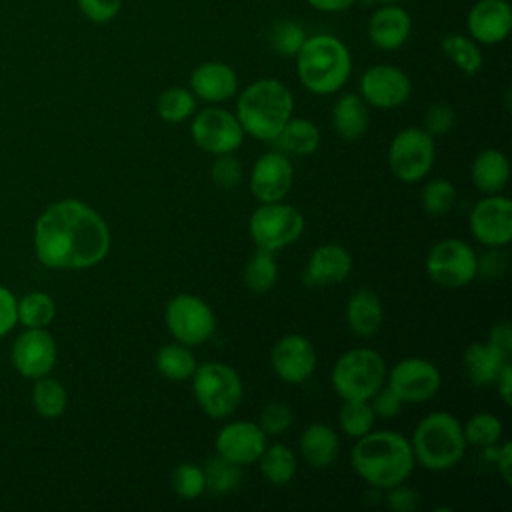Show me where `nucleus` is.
<instances>
[{
  "mask_svg": "<svg viewBox=\"0 0 512 512\" xmlns=\"http://www.w3.org/2000/svg\"><path fill=\"white\" fill-rule=\"evenodd\" d=\"M350 462L354 472L376 490L402 484L416 464L410 440L394 430H370L356 438Z\"/></svg>",
  "mask_w": 512,
  "mask_h": 512,
  "instance_id": "f03ea898",
  "label": "nucleus"
},
{
  "mask_svg": "<svg viewBox=\"0 0 512 512\" xmlns=\"http://www.w3.org/2000/svg\"><path fill=\"white\" fill-rule=\"evenodd\" d=\"M354 2L356 0H308V4L320 12H342Z\"/></svg>",
  "mask_w": 512,
  "mask_h": 512,
  "instance_id": "6e6d98bb",
  "label": "nucleus"
},
{
  "mask_svg": "<svg viewBox=\"0 0 512 512\" xmlns=\"http://www.w3.org/2000/svg\"><path fill=\"white\" fill-rule=\"evenodd\" d=\"M466 446L460 420L444 410L426 414L410 438L414 460L432 472L454 468L464 458Z\"/></svg>",
  "mask_w": 512,
  "mask_h": 512,
  "instance_id": "39448f33",
  "label": "nucleus"
},
{
  "mask_svg": "<svg viewBox=\"0 0 512 512\" xmlns=\"http://www.w3.org/2000/svg\"><path fill=\"white\" fill-rule=\"evenodd\" d=\"M470 232L486 248H506L512 240V202L502 194H486L470 210Z\"/></svg>",
  "mask_w": 512,
  "mask_h": 512,
  "instance_id": "4468645a",
  "label": "nucleus"
},
{
  "mask_svg": "<svg viewBox=\"0 0 512 512\" xmlns=\"http://www.w3.org/2000/svg\"><path fill=\"white\" fill-rule=\"evenodd\" d=\"M294 58L302 86L320 96L338 92L352 72V58L346 44L332 34L306 36Z\"/></svg>",
  "mask_w": 512,
  "mask_h": 512,
  "instance_id": "20e7f679",
  "label": "nucleus"
},
{
  "mask_svg": "<svg viewBox=\"0 0 512 512\" xmlns=\"http://www.w3.org/2000/svg\"><path fill=\"white\" fill-rule=\"evenodd\" d=\"M466 444L478 446V448H492L502 438V422L492 412H476L472 414L466 424L462 426Z\"/></svg>",
  "mask_w": 512,
  "mask_h": 512,
  "instance_id": "c9c22d12",
  "label": "nucleus"
},
{
  "mask_svg": "<svg viewBox=\"0 0 512 512\" xmlns=\"http://www.w3.org/2000/svg\"><path fill=\"white\" fill-rule=\"evenodd\" d=\"M508 360L510 356L492 346L490 342H472L462 354L464 372L468 380L478 388L494 384L498 372Z\"/></svg>",
  "mask_w": 512,
  "mask_h": 512,
  "instance_id": "b1692460",
  "label": "nucleus"
},
{
  "mask_svg": "<svg viewBox=\"0 0 512 512\" xmlns=\"http://www.w3.org/2000/svg\"><path fill=\"white\" fill-rule=\"evenodd\" d=\"M472 184L484 194H500L510 180V162L496 148L482 150L470 166Z\"/></svg>",
  "mask_w": 512,
  "mask_h": 512,
  "instance_id": "a878e982",
  "label": "nucleus"
},
{
  "mask_svg": "<svg viewBox=\"0 0 512 512\" xmlns=\"http://www.w3.org/2000/svg\"><path fill=\"white\" fill-rule=\"evenodd\" d=\"M436 160L434 136L424 128L408 126L400 130L388 146V166L390 172L406 184H416L424 180Z\"/></svg>",
  "mask_w": 512,
  "mask_h": 512,
  "instance_id": "1a4fd4ad",
  "label": "nucleus"
},
{
  "mask_svg": "<svg viewBox=\"0 0 512 512\" xmlns=\"http://www.w3.org/2000/svg\"><path fill=\"white\" fill-rule=\"evenodd\" d=\"M488 342L510 356V352H512V326H510V322H506V320L496 322L488 332Z\"/></svg>",
  "mask_w": 512,
  "mask_h": 512,
  "instance_id": "603ef678",
  "label": "nucleus"
},
{
  "mask_svg": "<svg viewBox=\"0 0 512 512\" xmlns=\"http://www.w3.org/2000/svg\"><path fill=\"white\" fill-rule=\"evenodd\" d=\"M78 6L88 20L104 24L110 22L120 12L122 0H78Z\"/></svg>",
  "mask_w": 512,
  "mask_h": 512,
  "instance_id": "de8ad7c7",
  "label": "nucleus"
},
{
  "mask_svg": "<svg viewBox=\"0 0 512 512\" xmlns=\"http://www.w3.org/2000/svg\"><path fill=\"white\" fill-rule=\"evenodd\" d=\"M360 96L368 106L392 110L402 106L412 92V82L404 70L392 64H374L360 76Z\"/></svg>",
  "mask_w": 512,
  "mask_h": 512,
  "instance_id": "2eb2a0df",
  "label": "nucleus"
},
{
  "mask_svg": "<svg viewBox=\"0 0 512 512\" xmlns=\"http://www.w3.org/2000/svg\"><path fill=\"white\" fill-rule=\"evenodd\" d=\"M442 50L452 60V64L466 76H472L482 68V52H480L478 42L464 34L444 36Z\"/></svg>",
  "mask_w": 512,
  "mask_h": 512,
  "instance_id": "72a5a7b5",
  "label": "nucleus"
},
{
  "mask_svg": "<svg viewBox=\"0 0 512 512\" xmlns=\"http://www.w3.org/2000/svg\"><path fill=\"white\" fill-rule=\"evenodd\" d=\"M154 364L156 370L174 382H184L190 380L198 362L196 356L192 354L190 346L180 344V342H172V344H164L162 348H158L156 356H154Z\"/></svg>",
  "mask_w": 512,
  "mask_h": 512,
  "instance_id": "7c9ffc66",
  "label": "nucleus"
},
{
  "mask_svg": "<svg viewBox=\"0 0 512 512\" xmlns=\"http://www.w3.org/2000/svg\"><path fill=\"white\" fill-rule=\"evenodd\" d=\"M32 404L40 416L58 418L68 406V392L56 378H50L46 374L36 378V384L32 388Z\"/></svg>",
  "mask_w": 512,
  "mask_h": 512,
  "instance_id": "473e14b6",
  "label": "nucleus"
},
{
  "mask_svg": "<svg viewBox=\"0 0 512 512\" xmlns=\"http://www.w3.org/2000/svg\"><path fill=\"white\" fill-rule=\"evenodd\" d=\"M426 272L438 286L464 288L478 276V254L460 238H444L430 248Z\"/></svg>",
  "mask_w": 512,
  "mask_h": 512,
  "instance_id": "9b49d317",
  "label": "nucleus"
},
{
  "mask_svg": "<svg viewBox=\"0 0 512 512\" xmlns=\"http://www.w3.org/2000/svg\"><path fill=\"white\" fill-rule=\"evenodd\" d=\"M270 364L280 380L302 384L314 374L318 356L308 338L302 334H286L272 346Z\"/></svg>",
  "mask_w": 512,
  "mask_h": 512,
  "instance_id": "f3484780",
  "label": "nucleus"
},
{
  "mask_svg": "<svg viewBox=\"0 0 512 512\" xmlns=\"http://www.w3.org/2000/svg\"><path fill=\"white\" fill-rule=\"evenodd\" d=\"M108 250L110 228L106 220L82 200H58L34 224V252L48 268H92L108 256Z\"/></svg>",
  "mask_w": 512,
  "mask_h": 512,
  "instance_id": "f257e3e1",
  "label": "nucleus"
},
{
  "mask_svg": "<svg viewBox=\"0 0 512 512\" xmlns=\"http://www.w3.org/2000/svg\"><path fill=\"white\" fill-rule=\"evenodd\" d=\"M258 426L266 436H280L292 426V408L284 402H268L262 412Z\"/></svg>",
  "mask_w": 512,
  "mask_h": 512,
  "instance_id": "c03bdc74",
  "label": "nucleus"
},
{
  "mask_svg": "<svg viewBox=\"0 0 512 512\" xmlns=\"http://www.w3.org/2000/svg\"><path fill=\"white\" fill-rule=\"evenodd\" d=\"M386 380L404 404H422L432 400L442 384L436 364L414 356L396 362L386 372Z\"/></svg>",
  "mask_w": 512,
  "mask_h": 512,
  "instance_id": "ddd939ff",
  "label": "nucleus"
},
{
  "mask_svg": "<svg viewBox=\"0 0 512 512\" xmlns=\"http://www.w3.org/2000/svg\"><path fill=\"white\" fill-rule=\"evenodd\" d=\"M370 400H372L370 406L374 416H380V418H394L404 406L400 396L390 386H384V384L372 394Z\"/></svg>",
  "mask_w": 512,
  "mask_h": 512,
  "instance_id": "49530a36",
  "label": "nucleus"
},
{
  "mask_svg": "<svg viewBox=\"0 0 512 512\" xmlns=\"http://www.w3.org/2000/svg\"><path fill=\"white\" fill-rule=\"evenodd\" d=\"M300 454L312 468H328L338 452H340V438L332 426L324 422L310 424L300 434Z\"/></svg>",
  "mask_w": 512,
  "mask_h": 512,
  "instance_id": "bb28decb",
  "label": "nucleus"
},
{
  "mask_svg": "<svg viewBox=\"0 0 512 512\" xmlns=\"http://www.w3.org/2000/svg\"><path fill=\"white\" fill-rule=\"evenodd\" d=\"M56 316V304L46 292H30L18 300V322L26 328H46Z\"/></svg>",
  "mask_w": 512,
  "mask_h": 512,
  "instance_id": "4c0bfd02",
  "label": "nucleus"
},
{
  "mask_svg": "<svg viewBox=\"0 0 512 512\" xmlns=\"http://www.w3.org/2000/svg\"><path fill=\"white\" fill-rule=\"evenodd\" d=\"M294 182V166L280 150L264 152L252 166L248 186L252 196L262 202L284 200Z\"/></svg>",
  "mask_w": 512,
  "mask_h": 512,
  "instance_id": "dca6fc26",
  "label": "nucleus"
},
{
  "mask_svg": "<svg viewBox=\"0 0 512 512\" xmlns=\"http://www.w3.org/2000/svg\"><path fill=\"white\" fill-rule=\"evenodd\" d=\"M192 392L202 412L220 420L236 412L244 396V386L232 366L224 362H204L198 364L192 374Z\"/></svg>",
  "mask_w": 512,
  "mask_h": 512,
  "instance_id": "0eeeda50",
  "label": "nucleus"
},
{
  "mask_svg": "<svg viewBox=\"0 0 512 512\" xmlns=\"http://www.w3.org/2000/svg\"><path fill=\"white\" fill-rule=\"evenodd\" d=\"M372 2H380V4H400V2H406V0H372Z\"/></svg>",
  "mask_w": 512,
  "mask_h": 512,
  "instance_id": "4d7b16f0",
  "label": "nucleus"
},
{
  "mask_svg": "<svg viewBox=\"0 0 512 512\" xmlns=\"http://www.w3.org/2000/svg\"><path fill=\"white\" fill-rule=\"evenodd\" d=\"M292 112V92L276 78H260L248 84L236 100V118L244 134L260 142H274Z\"/></svg>",
  "mask_w": 512,
  "mask_h": 512,
  "instance_id": "7ed1b4c3",
  "label": "nucleus"
},
{
  "mask_svg": "<svg viewBox=\"0 0 512 512\" xmlns=\"http://www.w3.org/2000/svg\"><path fill=\"white\" fill-rule=\"evenodd\" d=\"M506 266H508V258L502 248H488V252H484L478 258V274L484 278L500 276L506 270Z\"/></svg>",
  "mask_w": 512,
  "mask_h": 512,
  "instance_id": "8fccbe9b",
  "label": "nucleus"
},
{
  "mask_svg": "<svg viewBox=\"0 0 512 512\" xmlns=\"http://www.w3.org/2000/svg\"><path fill=\"white\" fill-rule=\"evenodd\" d=\"M346 324L348 328L362 338L374 336L384 320V308L376 292L368 288L356 290L346 302Z\"/></svg>",
  "mask_w": 512,
  "mask_h": 512,
  "instance_id": "393cba45",
  "label": "nucleus"
},
{
  "mask_svg": "<svg viewBox=\"0 0 512 512\" xmlns=\"http://www.w3.org/2000/svg\"><path fill=\"white\" fill-rule=\"evenodd\" d=\"M256 462L260 464V474L272 486L290 484L292 478L296 476V468H298L294 452L280 442L266 444V448L262 450V454Z\"/></svg>",
  "mask_w": 512,
  "mask_h": 512,
  "instance_id": "c756f323",
  "label": "nucleus"
},
{
  "mask_svg": "<svg viewBox=\"0 0 512 512\" xmlns=\"http://www.w3.org/2000/svg\"><path fill=\"white\" fill-rule=\"evenodd\" d=\"M196 110V98L192 90L182 88V86H172L166 88L156 102V112L164 122L178 124L188 120Z\"/></svg>",
  "mask_w": 512,
  "mask_h": 512,
  "instance_id": "f704fd0d",
  "label": "nucleus"
},
{
  "mask_svg": "<svg viewBox=\"0 0 512 512\" xmlns=\"http://www.w3.org/2000/svg\"><path fill=\"white\" fill-rule=\"evenodd\" d=\"M420 202H422V208L426 214L444 216L454 208L456 186L446 178H432L422 188Z\"/></svg>",
  "mask_w": 512,
  "mask_h": 512,
  "instance_id": "ea45409f",
  "label": "nucleus"
},
{
  "mask_svg": "<svg viewBox=\"0 0 512 512\" xmlns=\"http://www.w3.org/2000/svg\"><path fill=\"white\" fill-rule=\"evenodd\" d=\"M242 176H244V170L240 160L234 156V152L218 154L210 166V178L222 190L236 188L242 182Z\"/></svg>",
  "mask_w": 512,
  "mask_h": 512,
  "instance_id": "37998d69",
  "label": "nucleus"
},
{
  "mask_svg": "<svg viewBox=\"0 0 512 512\" xmlns=\"http://www.w3.org/2000/svg\"><path fill=\"white\" fill-rule=\"evenodd\" d=\"M304 216L302 212L286 204L278 202H262L248 218V234L256 248L278 252L290 244H294L304 232Z\"/></svg>",
  "mask_w": 512,
  "mask_h": 512,
  "instance_id": "6e6552de",
  "label": "nucleus"
},
{
  "mask_svg": "<svg viewBox=\"0 0 512 512\" xmlns=\"http://www.w3.org/2000/svg\"><path fill=\"white\" fill-rule=\"evenodd\" d=\"M170 336L186 346L206 344L216 332V316L206 300L194 294H176L164 308Z\"/></svg>",
  "mask_w": 512,
  "mask_h": 512,
  "instance_id": "9d476101",
  "label": "nucleus"
},
{
  "mask_svg": "<svg viewBox=\"0 0 512 512\" xmlns=\"http://www.w3.org/2000/svg\"><path fill=\"white\" fill-rule=\"evenodd\" d=\"M276 146L284 154L292 156H310L320 146V130L312 120L290 118L280 134L274 138Z\"/></svg>",
  "mask_w": 512,
  "mask_h": 512,
  "instance_id": "c85d7f7f",
  "label": "nucleus"
},
{
  "mask_svg": "<svg viewBox=\"0 0 512 512\" xmlns=\"http://www.w3.org/2000/svg\"><path fill=\"white\" fill-rule=\"evenodd\" d=\"M352 272L350 252L334 242L316 246L304 268V282L308 286H334L348 278Z\"/></svg>",
  "mask_w": 512,
  "mask_h": 512,
  "instance_id": "aec40b11",
  "label": "nucleus"
},
{
  "mask_svg": "<svg viewBox=\"0 0 512 512\" xmlns=\"http://www.w3.org/2000/svg\"><path fill=\"white\" fill-rule=\"evenodd\" d=\"M190 90L208 104H220L238 92V76L234 68L224 62H202L190 74Z\"/></svg>",
  "mask_w": 512,
  "mask_h": 512,
  "instance_id": "4be33fe9",
  "label": "nucleus"
},
{
  "mask_svg": "<svg viewBox=\"0 0 512 512\" xmlns=\"http://www.w3.org/2000/svg\"><path fill=\"white\" fill-rule=\"evenodd\" d=\"M202 470H204L206 490L216 494V496L232 492L242 480L240 466L222 458V456H218V454L214 458H210Z\"/></svg>",
  "mask_w": 512,
  "mask_h": 512,
  "instance_id": "e433bc0d",
  "label": "nucleus"
},
{
  "mask_svg": "<svg viewBox=\"0 0 512 512\" xmlns=\"http://www.w3.org/2000/svg\"><path fill=\"white\" fill-rule=\"evenodd\" d=\"M242 278L244 284L256 294L270 292L278 282V262L274 258V252L256 248V252L248 258L244 266Z\"/></svg>",
  "mask_w": 512,
  "mask_h": 512,
  "instance_id": "2f4dec72",
  "label": "nucleus"
},
{
  "mask_svg": "<svg viewBox=\"0 0 512 512\" xmlns=\"http://www.w3.org/2000/svg\"><path fill=\"white\" fill-rule=\"evenodd\" d=\"M170 486L178 498L196 500L206 492L204 470L192 462H182L172 470Z\"/></svg>",
  "mask_w": 512,
  "mask_h": 512,
  "instance_id": "a19ab883",
  "label": "nucleus"
},
{
  "mask_svg": "<svg viewBox=\"0 0 512 512\" xmlns=\"http://www.w3.org/2000/svg\"><path fill=\"white\" fill-rule=\"evenodd\" d=\"M494 460L502 480L510 486L512 484V442H504L500 448H496Z\"/></svg>",
  "mask_w": 512,
  "mask_h": 512,
  "instance_id": "864d4df0",
  "label": "nucleus"
},
{
  "mask_svg": "<svg viewBox=\"0 0 512 512\" xmlns=\"http://www.w3.org/2000/svg\"><path fill=\"white\" fill-rule=\"evenodd\" d=\"M56 342L46 328H28L12 344V364L26 378L50 374L56 364Z\"/></svg>",
  "mask_w": 512,
  "mask_h": 512,
  "instance_id": "6ab92c4d",
  "label": "nucleus"
},
{
  "mask_svg": "<svg viewBox=\"0 0 512 512\" xmlns=\"http://www.w3.org/2000/svg\"><path fill=\"white\" fill-rule=\"evenodd\" d=\"M268 40H270L272 50L278 52L280 56H296V52L300 50V46L306 40V32L296 20L284 18V20H278L276 24H272Z\"/></svg>",
  "mask_w": 512,
  "mask_h": 512,
  "instance_id": "79ce46f5",
  "label": "nucleus"
},
{
  "mask_svg": "<svg viewBox=\"0 0 512 512\" xmlns=\"http://www.w3.org/2000/svg\"><path fill=\"white\" fill-rule=\"evenodd\" d=\"M190 136L200 150L212 156L236 152L244 142V130L236 114L218 106H208L194 114Z\"/></svg>",
  "mask_w": 512,
  "mask_h": 512,
  "instance_id": "f8f14e48",
  "label": "nucleus"
},
{
  "mask_svg": "<svg viewBox=\"0 0 512 512\" xmlns=\"http://www.w3.org/2000/svg\"><path fill=\"white\" fill-rule=\"evenodd\" d=\"M412 30L410 14L400 4H382L368 22V38L380 50H398Z\"/></svg>",
  "mask_w": 512,
  "mask_h": 512,
  "instance_id": "5701e85b",
  "label": "nucleus"
},
{
  "mask_svg": "<svg viewBox=\"0 0 512 512\" xmlns=\"http://www.w3.org/2000/svg\"><path fill=\"white\" fill-rule=\"evenodd\" d=\"M454 124H456V114L452 106L444 102H436L428 106L424 114V130L430 136H444L454 128Z\"/></svg>",
  "mask_w": 512,
  "mask_h": 512,
  "instance_id": "a18cd8bd",
  "label": "nucleus"
},
{
  "mask_svg": "<svg viewBox=\"0 0 512 512\" xmlns=\"http://www.w3.org/2000/svg\"><path fill=\"white\" fill-rule=\"evenodd\" d=\"M370 124L368 104L360 94H342L332 108L334 132L344 140H358Z\"/></svg>",
  "mask_w": 512,
  "mask_h": 512,
  "instance_id": "cd10ccee",
  "label": "nucleus"
},
{
  "mask_svg": "<svg viewBox=\"0 0 512 512\" xmlns=\"http://www.w3.org/2000/svg\"><path fill=\"white\" fill-rule=\"evenodd\" d=\"M386 504H388V508H392L394 512H412V510H416V506H418V492H416L414 488L406 486L404 482H402V484H396V486L388 488Z\"/></svg>",
  "mask_w": 512,
  "mask_h": 512,
  "instance_id": "09e8293b",
  "label": "nucleus"
},
{
  "mask_svg": "<svg viewBox=\"0 0 512 512\" xmlns=\"http://www.w3.org/2000/svg\"><path fill=\"white\" fill-rule=\"evenodd\" d=\"M266 444L268 436L256 422L250 420L228 422L218 430L214 438L216 454L238 466L254 464L260 458Z\"/></svg>",
  "mask_w": 512,
  "mask_h": 512,
  "instance_id": "a211bd4d",
  "label": "nucleus"
},
{
  "mask_svg": "<svg viewBox=\"0 0 512 512\" xmlns=\"http://www.w3.org/2000/svg\"><path fill=\"white\" fill-rule=\"evenodd\" d=\"M512 28V8L506 0H480L468 12V32L478 44H498Z\"/></svg>",
  "mask_w": 512,
  "mask_h": 512,
  "instance_id": "412c9836",
  "label": "nucleus"
},
{
  "mask_svg": "<svg viewBox=\"0 0 512 512\" xmlns=\"http://www.w3.org/2000/svg\"><path fill=\"white\" fill-rule=\"evenodd\" d=\"M18 322V300L14 294L0 286V338L6 336Z\"/></svg>",
  "mask_w": 512,
  "mask_h": 512,
  "instance_id": "3c124183",
  "label": "nucleus"
},
{
  "mask_svg": "<svg viewBox=\"0 0 512 512\" xmlns=\"http://www.w3.org/2000/svg\"><path fill=\"white\" fill-rule=\"evenodd\" d=\"M494 384H496V390H498L502 402H504L506 406H510V402H512V400H510V398H512V364H510V360L502 366V370L498 372Z\"/></svg>",
  "mask_w": 512,
  "mask_h": 512,
  "instance_id": "5fc2aeb1",
  "label": "nucleus"
},
{
  "mask_svg": "<svg viewBox=\"0 0 512 512\" xmlns=\"http://www.w3.org/2000/svg\"><path fill=\"white\" fill-rule=\"evenodd\" d=\"M374 412L368 400H344L338 412L340 430L350 438H360L368 434L374 426Z\"/></svg>",
  "mask_w": 512,
  "mask_h": 512,
  "instance_id": "58836bf2",
  "label": "nucleus"
},
{
  "mask_svg": "<svg viewBox=\"0 0 512 512\" xmlns=\"http://www.w3.org/2000/svg\"><path fill=\"white\" fill-rule=\"evenodd\" d=\"M386 362L372 348H352L332 366L330 382L342 400H370L386 382Z\"/></svg>",
  "mask_w": 512,
  "mask_h": 512,
  "instance_id": "423d86ee",
  "label": "nucleus"
}]
</instances>
